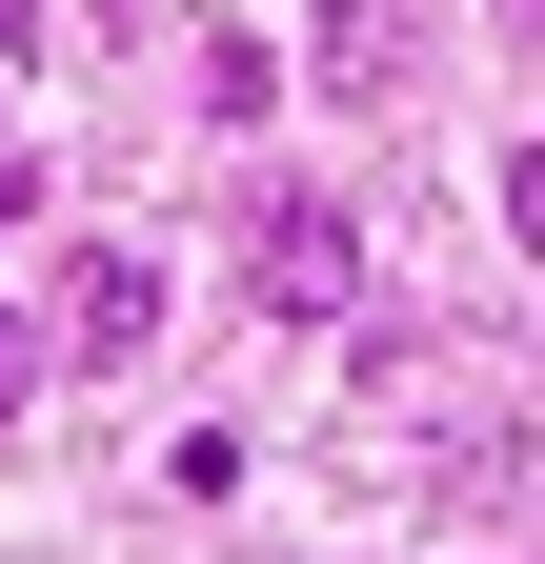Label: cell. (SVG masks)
Instances as JSON below:
<instances>
[{
  "label": "cell",
  "instance_id": "1",
  "mask_svg": "<svg viewBox=\"0 0 545 564\" xmlns=\"http://www.w3.org/2000/svg\"><path fill=\"white\" fill-rule=\"evenodd\" d=\"M243 303L263 323H344L364 303V223L303 202V182H243Z\"/></svg>",
  "mask_w": 545,
  "mask_h": 564
},
{
  "label": "cell",
  "instance_id": "2",
  "mask_svg": "<svg viewBox=\"0 0 545 564\" xmlns=\"http://www.w3.org/2000/svg\"><path fill=\"white\" fill-rule=\"evenodd\" d=\"M303 82L323 101H404L425 82V0H303Z\"/></svg>",
  "mask_w": 545,
  "mask_h": 564
},
{
  "label": "cell",
  "instance_id": "3",
  "mask_svg": "<svg viewBox=\"0 0 545 564\" xmlns=\"http://www.w3.org/2000/svg\"><path fill=\"white\" fill-rule=\"evenodd\" d=\"M142 343H162V262L142 242H82L61 262V364H142Z\"/></svg>",
  "mask_w": 545,
  "mask_h": 564
},
{
  "label": "cell",
  "instance_id": "4",
  "mask_svg": "<svg viewBox=\"0 0 545 564\" xmlns=\"http://www.w3.org/2000/svg\"><path fill=\"white\" fill-rule=\"evenodd\" d=\"M263 101H284V61H263V41L223 21V41H202V121H263Z\"/></svg>",
  "mask_w": 545,
  "mask_h": 564
},
{
  "label": "cell",
  "instance_id": "5",
  "mask_svg": "<svg viewBox=\"0 0 545 564\" xmlns=\"http://www.w3.org/2000/svg\"><path fill=\"white\" fill-rule=\"evenodd\" d=\"M41 364H61V303H0V423L41 403Z\"/></svg>",
  "mask_w": 545,
  "mask_h": 564
},
{
  "label": "cell",
  "instance_id": "6",
  "mask_svg": "<svg viewBox=\"0 0 545 564\" xmlns=\"http://www.w3.org/2000/svg\"><path fill=\"white\" fill-rule=\"evenodd\" d=\"M505 242L545 262V141H525V162H505Z\"/></svg>",
  "mask_w": 545,
  "mask_h": 564
},
{
  "label": "cell",
  "instance_id": "7",
  "mask_svg": "<svg viewBox=\"0 0 545 564\" xmlns=\"http://www.w3.org/2000/svg\"><path fill=\"white\" fill-rule=\"evenodd\" d=\"M21 202H41V141H0V223H21Z\"/></svg>",
  "mask_w": 545,
  "mask_h": 564
},
{
  "label": "cell",
  "instance_id": "8",
  "mask_svg": "<svg viewBox=\"0 0 545 564\" xmlns=\"http://www.w3.org/2000/svg\"><path fill=\"white\" fill-rule=\"evenodd\" d=\"M505 61H545V0H505Z\"/></svg>",
  "mask_w": 545,
  "mask_h": 564
},
{
  "label": "cell",
  "instance_id": "9",
  "mask_svg": "<svg viewBox=\"0 0 545 564\" xmlns=\"http://www.w3.org/2000/svg\"><path fill=\"white\" fill-rule=\"evenodd\" d=\"M0 41H41V0H0Z\"/></svg>",
  "mask_w": 545,
  "mask_h": 564
}]
</instances>
